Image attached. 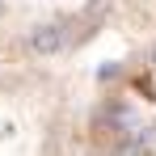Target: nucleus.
<instances>
[{
  "label": "nucleus",
  "mask_w": 156,
  "mask_h": 156,
  "mask_svg": "<svg viewBox=\"0 0 156 156\" xmlns=\"http://www.w3.org/2000/svg\"><path fill=\"white\" fill-rule=\"evenodd\" d=\"M76 131L51 63H0V156H68Z\"/></svg>",
  "instance_id": "nucleus-1"
},
{
  "label": "nucleus",
  "mask_w": 156,
  "mask_h": 156,
  "mask_svg": "<svg viewBox=\"0 0 156 156\" xmlns=\"http://www.w3.org/2000/svg\"><path fill=\"white\" fill-rule=\"evenodd\" d=\"M114 0H0V63H59Z\"/></svg>",
  "instance_id": "nucleus-2"
}]
</instances>
